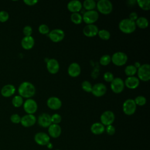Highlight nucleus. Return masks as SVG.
Returning a JSON list of instances; mask_svg holds the SVG:
<instances>
[{"mask_svg":"<svg viewBox=\"0 0 150 150\" xmlns=\"http://www.w3.org/2000/svg\"><path fill=\"white\" fill-rule=\"evenodd\" d=\"M23 109L28 114H33L38 110L37 103L32 98H28L23 103Z\"/></svg>","mask_w":150,"mask_h":150,"instance_id":"11","label":"nucleus"},{"mask_svg":"<svg viewBox=\"0 0 150 150\" xmlns=\"http://www.w3.org/2000/svg\"><path fill=\"white\" fill-rule=\"evenodd\" d=\"M12 105L15 107H19L23 104V98L21 96H15L12 100Z\"/></svg>","mask_w":150,"mask_h":150,"instance_id":"32","label":"nucleus"},{"mask_svg":"<svg viewBox=\"0 0 150 150\" xmlns=\"http://www.w3.org/2000/svg\"><path fill=\"white\" fill-rule=\"evenodd\" d=\"M105 130L104 125L101 122H95L91 126V131L95 135L101 134Z\"/></svg>","mask_w":150,"mask_h":150,"instance_id":"25","label":"nucleus"},{"mask_svg":"<svg viewBox=\"0 0 150 150\" xmlns=\"http://www.w3.org/2000/svg\"><path fill=\"white\" fill-rule=\"evenodd\" d=\"M35 45L33 38L30 36H25L21 40V46L25 50L31 49Z\"/></svg>","mask_w":150,"mask_h":150,"instance_id":"23","label":"nucleus"},{"mask_svg":"<svg viewBox=\"0 0 150 150\" xmlns=\"http://www.w3.org/2000/svg\"><path fill=\"white\" fill-rule=\"evenodd\" d=\"M130 20L134 21V22H135V21L138 19V15L136 12H131L129 15V18Z\"/></svg>","mask_w":150,"mask_h":150,"instance_id":"43","label":"nucleus"},{"mask_svg":"<svg viewBox=\"0 0 150 150\" xmlns=\"http://www.w3.org/2000/svg\"><path fill=\"white\" fill-rule=\"evenodd\" d=\"M35 92L34 85L28 81L22 82L18 87V93L22 98H30L35 95Z\"/></svg>","mask_w":150,"mask_h":150,"instance_id":"1","label":"nucleus"},{"mask_svg":"<svg viewBox=\"0 0 150 150\" xmlns=\"http://www.w3.org/2000/svg\"><path fill=\"white\" fill-rule=\"evenodd\" d=\"M103 78L104 80L107 82H111L114 79L113 74L110 71L105 72L103 75Z\"/></svg>","mask_w":150,"mask_h":150,"instance_id":"38","label":"nucleus"},{"mask_svg":"<svg viewBox=\"0 0 150 150\" xmlns=\"http://www.w3.org/2000/svg\"><path fill=\"white\" fill-rule=\"evenodd\" d=\"M96 7L99 12L103 15H108L112 11V4L108 0H100L96 4Z\"/></svg>","mask_w":150,"mask_h":150,"instance_id":"3","label":"nucleus"},{"mask_svg":"<svg viewBox=\"0 0 150 150\" xmlns=\"http://www.w3.org/2000/svg\"><path fill=\"white\" fill-rule=\"evenodd\" d=\"M56 150H59V149H56Z\"/></svg>","mask_w":150,"mask_h":150,"instance_id":"46","label":"nucleus"},{"mask_svg":"<svg viewBox=\"0 0 150 150\" xmlns=\"http://www.w3.org/2000/svg\"><path fill=\"white\" fill-rule=\"evenodd\" d=\"M11 121L14 124H18L21 122V117L17 114H13L11 116Z\"/></svg>","mask_w":150,"mask_h":150,"instance_id":"41","label":"nucleus"},{"mask_svg":"<svg viewBox=\"0 0 150 150\" xmlns=\"http://www.w3.org/2000/svg\"><path fill=\"white\" fill-rule=\"evenodd\" d=\"M100 39L104 40H107L110 38L111 35L109 31L105 29H101L98 30V34H97Z\"/></svg>","mask_w":150,"mask_h":150,"instance_id":"31","label":"nucleus"},{"mask_svg":"<svg viewBox=\"0 0 150 150\" xmlns=\"http://www.w3.org/2000/svg\"><path fill=\"white\" fill-rule=\"evenodd\" d=\"M36 122V118L33 114H26L23 115L21 120V124L25 127L33 126Z\"/></svg>","mask_w":150,"mask_h":150,"instance_id":"16","label":"nucleus"},{"mask_svg":"<svg viewBox=\"0 0 150 150\" xmlns=\"http://www.w3.org/2000/svg\"><path fill=\"white\" fill-rule=\"evenodd\" d=\"M35 142L40 145H46L49 143L50 137L45 132H38L35 135Z\"/></svg>","mask_w":150,"mask_h":150,"instance_id":"18","label":"nucleus"},{"mask_svg":"<svg viewBox=\"0 0 150 150\" xmlns=\"http://www.w3.org/2000/svg\"><path fill=\"white\" fill-rule=\"evenodd\" d=\"M138 5L144 11H149L150 9L149 0H138L137 1Z\"/></svg>","mask_w":150,"mask_h":150,"instance_id":"29","label":"nucleus"},{"mask_svg":"<svg viewBox=\"0 0 150 150\" xmlns=\"http://www.w3.org/2000/svg\"><path fill=\"white\" fill-rule=\"evenodd\" d=\"M82 6L87 11H92L96 7V2L93 0H86L83 2Z\"/></svg>","mask_w":150,"mask_h":150,"instance_id":"27","label":"nucleus"},{"mask_svg":"<svg viewBox=\"0 0 150 150\" xmlns=\"http://www.w3.org/2000/svg\"><path fill=\"white\" fill-rule=\"evenodd\" d=\"M32 28L30 26H25L23 29V33L25 36H30L32 33Z\"/></svg>","mask_w":150,"mask_h":150,"instance_id":"40","label":"nucleus"},{"mask_svg":"<svg viewBox=\"0 0 150 150\" xmlns=\"http://www.w3.org/2000/svg\"><path fill=\"white\" fill-rule=\"evenodd\" d=\"M62 101L57 97H50L47 100V107L53 110H57L61 108Z\"/></svg>","mask_w":150,"mask_h":150,"instance_id":"15","label":"nucleus"},{"mask_svg":"<svg viewBox=\"0 0 150 150\" xmlns=\"http://www.w3.org/2000/svg\"><path fill=\"white\" fill-rule=\"evenodd\" d=\"M136 105L139 106H143L146 103V99L144 96H138L137 97L135 98L134 100Z\"/></svg>","mask_w":150,"mask_h":150,"instance_id":"35","label":"nucleus"},{"mask_svg":"<svg viewBox=\"0 0 150 150\" xmlns=\"http://www.w3.org/2000/svg\"><path fill=\"white\" fill-rule=\"evenodd\" d=\"M138 79L143 81H148L150 80V66L149 64H143L137 69Z\"/></svg>","mask_w":150,"mask_h":150,"instance_id":"4","label":"nucleus"},{"mask_svg":"<svg viewBox=\"0 0 150 150\" xmlns=\"http://www.w3.org/2000/svg\"><path fill=\"white\" fill-rule=\"evenodd\" d=\"M67 8L70 12L72 13H77L81 11L82 8V4L79 1L73 0L70 1L67 4Z\"/></svg>","mask_w":150,"mask_h":150,"instance_id":"21","label":"nucleus"},{"mask_svg":"<svg viewBox=\"0 0 150 150\" xmlns=\"http://www.w3.org/2000/svg\"><path fill=\"white\" fill-rule=\"evenodd\" d=\"M70 19L71 22L76 25H79L83 21L82 16L79 12L72 13L70 16Z\"/></svg>","mask_w":150,"mask_h":150,"instance_id":"30","label":"nucleus"},{"mask_svg":"<svg viewBox=\"0 0 150 150\" xmlns=\"http://www.w3.org/2000/svg\"><path fill=\"white\" fill-rule=\"evenodd\" d=\"M38 122L39 125L43 128L49 127L52 124L51 116L47 113H42L38 117Z\"/></svg>","mask_w":150,"mask_h":150,"instance_id":"17","label":"nucleus"},{"mask_svg":"<svg viewBox=\"0 0 150 150\" xmlns=\"http://www.w3.org/2000/svg\"><path fill=\"white\" fill-rule=\"evenodd\" d=\"M69 75L72 77H78L81 73V67L77 63H71L67 69Z\"/></svg>","mask_w":150,"mask_h":150,"instance_id":"19","label":"nucleus"},{"mask_svg":"<svg viewBox=\"0 0 150 150\" xmlns=\"http://www.w3.org/2000/svg\"><path fill=\"white\" fill-rule=\"evenodd\" d=\"M46 68L47 71L51 74H56L57 73L60 68L59 63L58 61L55 59H50L47 61L46 63Z\"/></svg>","mask_w":150,"mask_h":150,"instance_id":"14","label":"nucleus"},{"mask_svg":"<svg viewBox=\"0 0 150 150\" xmlns=\"http://www.w3.org/2000/svg\"><path fill=\"white\" fill-rule=\"evenodd\" d=\"M107 92V87L106 86L102 83H98L95 84L93 86L91 93L96 97H100L103 96Z\"/></svg>","mask_w":150,"mask_h":150,"instance_id":"12","label":"nucleus"},{"mask_svg":"<svg viewBox=\"0 0 150 150\" xmlns=\"http://www.w3.org/2000/svg\"><path fill=\"white\" fill-rule=\"evenodd\" d=\"M24 3L29 6H33L35 5L36 3L38 2V1L37 0H24Z\"/></svg>","mask_w":150,"mask_h":150,"instance_id":"44","label":"nucleus"},{"mask_svg":"<svg viewBox=\"0 0 150 150\" xmlns=\"http://www.w3.org/2000/svg\"><path fill=\"white\" fill-rule=\"evenodd\" d=\"M111 58L112 63L117 66H122L125 64L128 60L127 55L122 52H117L114 53Z\"/></svg>","mask_w":150,"mask_h":150,"instance_id":"5","label":"nucleus"},{"mask_svg":"<svg viewBox=\"0 0 150 150\" xmlns=\"http://www.w3.org/2000/svg\"><path fill=\"white\" fill-rule=\"evenodd\" d=\"M47 145V146H48L49 148H51L52 147V145L50 143H49Z\"/></svg>","mask_w":150,"mask_h":150,"instance_id":"45","label":"nucleus"},{"mask_svg":"<svg viewBox=\"0 0 150 150\" xmlns=\"http://www.w3.org/2000/svg\"><path fill=\"white\" fill-rule=\"evenodd\" d=\"M105 130H106L107 133L108 135H114V134H115V127H114L113 125H110L107 126Z\"/></svg>","mask_w":150,"mask_h":150,"instance_id":"42","label":"nucleus"},{"mask_svg":"<svg viewBox=\"0 0 150 150\" xmlns=\"http://www.w3.org/2000/svg\"><path fill=\"white\" fill-rule=\"evenodd\" d=\"M98 27L94 25V24H90V25H87L83 29V34L89 38L94 37L96 36L98 34Z\"/></svg>","mask_w":150,"mask_h":150,"instance_id":"13","label":"nucleus"},{"mask_svg":"<svg viewBox=\"0 0 150 150\" xmlns=\"http://www.w3.org/2000/svg\"><path fill=\"white\" fill-rule=\"evenodd\" d=\"M65 34L63 30L60 29H54L50 31L48 36L49 39L54 43H57L62 41L64 38Z\"/></svg>","mask_w":150,"mask_h":150,"instance_id":"10","label":"nucleus"},{"mask_svg":"<svg viewBox=\"0 0 150 150\" xmlns=\"http://www.w3.org/2000/svg\"><path fill=\"white\" fill-rule=\"evenodd\" d=\"M137 110V105L133 99L126 100L122 104V110L125 114L131 115L134 114Z\"/></svg>","mask_w":150,"mask_h":150,"instance_id":"6","label":"nucleus"},{"mask_svg":"<svg viewBox=\"0 0 150 150\" xmlns=\"http://www.w3.org/2000/svg\"><path fill=\"white\" fill-rule=\"evenodd\" d=\"M15 87L12 84L5 85L1 90V94L5 97H9L12 96L15 92Z\"/></svg>","mask_w":150,"mask_h":150,"instance_id":"24","label":"nucleus"},{"mask_svg":"<svg viewBox=\"0 0 150 150\" xmlns=\"http://www.w3.org/2000/svg\"><path fill=\"white\" fill-rule=\"evenodd\" d=\"M115 120V115L111 111L107 110L102 113L100 116L101 123L104 125H111Z\"/></svg>","mask_w":150,"mask_h":150,"instance_id":"9","label":"nucleus"},{"mask_svg":"<svg viewBox=\"0 0 150 150\" xmlns=\"http://www.w3.org/2000/svg\"><path fill=\"white\" fill-rule=\"evenodd\" d=\"M111 90L115 94L121 93L124 89V82L120 77H116L113 79L110 84Z\"/></svg>","mask_w":150,"mask_h":150,"instance_id":"8","label":"nucleus"},{"mask_svg":"<svg viewBox=\"0 0 150 150\" xmlns=\"http://www.w3.org/2000/svg\"><path fill=\"white\" fill-rule=\"evenodd\" d=\"M124 72L128 77L134 76L137 72V69L134 65H128L125 67Z\"/></svg>","mask_w":150,"mask_h":150,"instance_id":"28","label":"nucleus"},{"mask_svg":"<svg viewBox=\"0 0 150 150\" xmlns=\"http://www.w3.org/2000/svg\"><path fill=\"white\" fill-rule=\"evenodd\" d=\"M124 82V85L129 89H135L139 84V80L135 76L128 77Z\"/></svg>","mask_w":150,"mask_h":150,"instance_id":"20","label":"nucleus"},{"mask_svg":"<svg viewBox=\"0 0 150 150\" xmlns=\"http://www.w3.org/2000/svg\"><path fill=\"white\" fill-rule=\"evenodd\" d=\"M136 26L141 29H145L148 26V21L145 17H139L135 21Z\"/></svg>","mask_w":150,"mask_h":150,"instance_id":"26","label":"nucleus"},{"mask_svg":"<svg viewBox=\"0 0 150 150\" xmlns=\"http://www.w3.org/2000/svg\"><path fill=\"white\" fill-rule=\"evenodd\" d=\"M9 14L7 12L5 11H0V22H4L8 20Z\"/></svg>","mask_w":150,"mask_h":150,"instance_id":"39","label":"nucleus"},{"mask_svg":"<svg viewBox=\"0 0 150 150\" xmlns=\"http://www.w3.org/2000/svg\"><path fill=\"white\" fill-rule=\"evenodd\" d=\"M135 22L128 18L121 20L118 25L120 30L124 33L130 34L133 33L136 29Z\"/></svg>","mask_w":150,"mask_h":150,"instance_id":"2","label":"nucleus"},{"mask_svg":"<svg viewBox=\"0 0 150 150\" xmlns=\"http://www.w3.org/2000/svg\"><path fill=\"white\" fill-rule=\"evenodd\" d=\"M62 121V117L60 114H54L51 116V121L52 123L55 124H59Z\"/></svg>","mask_w":150,"mask_h":150,"instance_id":"37","label":"nucleus"},{"mask_svg":"<svg viewBox=\"0 0 150 150\" xmlns=\"http://www.w3.org/2000/svg\"><path fill=\"white\" fill-rule=\"evenodd\" d=\"M38 30H39V33L40 34H42V35L49 34V33L50 32V30H49V28L48 26L47 25H45V24L40 25L39 26Z\"/></svg>","mask_w":150,"mask_h":150,"instance_id":"36","label":"nucleus"},{"mask_svg":"<svg viewBox=\"0 0 150 150\" xmlns=\"http://www.w3.org/2000/svg\"><path fill=\"white\" fill-rule=\"evenodd\" d=\"M92 87H93V86L91 85V83L89 82L88 81L85 80V81H83L81 83V88L86 92H87V93L91 92Z\"/></svg>","mask_w":150,"mask_h":150,"instance_id":"34","label":"nucleus"},{"mask_svg":"<svg viewBox=\"0 0 150 150\" xmlns=\"http://www.w3.org/2000/svg\"><path fill=\"white\" fill-rule=\"evenodd\" d=\"M111 62V56L108 54L103 55L100 59V63L102 66H107Z\"/></svg>","mask_w":150,"mask_h":150,"instance_id":"33","label":"nucleus"},{"mask_svg":"<svg viewBox=\"0 0 150 150\" xmlns=\"http://www.w3.org/2000/svg\"><path fill=\"white\" fill-rule=\"evenodd\" d=\"M48 132L50 136H51L53 138H56L60 135L62 132V129L59 124H52L49 127Z\"/></svg>","mask_w":150,"mask_h":150,"instance_id":"22","label":"nucleus"},{"mask_svg":"<svg viewBox=\"0 0 150 150\" xmlns=\"http://www.w3.org/2000/svg\"><path fill=\"white\" fill-rule=\"evenodd\" d=\"M98 13L95 10L86 11L83 13L82 16L83 21L87 25L93 24L98 19Z\"/></svg>","mask_w":150,"mask_h":150,"instance_id":"7","label":"nucleus"}]
</instances>
